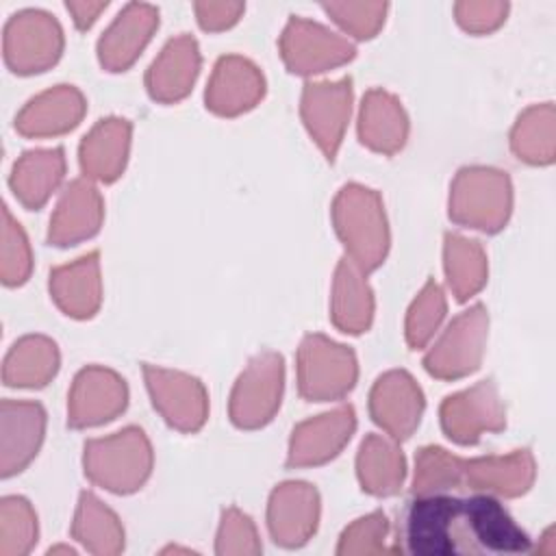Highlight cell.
Returning a JSON list of instances; mask_svg holds the SVG:
<instances>
[{"mask_svg":"<svg viewBox=\"0 0 556 556\" xmlns=\"http://www.w3.org/2000/svg\"><path fill=\"white\" fill-rule=\"evenodd\" d=\"M332 224L341 239L348 261L363 274L380 267L389 254V224L378 191L348 182L332 200Z\"/></svg>","mask_w":556,"mask_h":556,"instance_id":"cell-1","label":"cell"},{"mask_svg":"<svg viewBox=\"0 0 556 556\" xmlns=\"http://www.w3.org/2000/svg\"><path fill=\"white\" fill-rule=\"evenodd\" d=\"M154 454L150 439L137 426H126L109 437L89 439L83 447L85 476L117 495L139 491L152 473Z\"/></svg>","mask_w":556,"mask_h":556,"instance_id":"cell-2","label":"cell"},{"mask_svg":"<svg viewBox=\"0 0 556 556\" xmlns=\"http://www.w3.org/2000/svg\"><path fill=\"white\" fill-rule=\"evenodd\" d=\"M450 219L482 232H500L513 213V182L497 167L469 165L456 172L447 200Z\"/></svg>","mask_w":556,"mask_h":556,"instance_id":"cell-3","label":"cell"},{"mask_svg":"<svg viewBox=\"0 0 556 556\" xmlns=\"http://www.w3.org/2000/svg\"><path fill=\"white\" fill-rule=\"evenodd\" d=\"M295 363L298 391L308 402L341 400L358 378L354 350L317 332L302 339Z\"/></svg>","mask_w":556,"mask_h":556,"instance_id":"cell-4","label":"cell"},{"mask_svg":"<svg viewBox=\"0 0 556 556\" xmlns=\"http://www.w3.org/2000/svg\"><path fill=\"white\" fill-rule=\"evenodd\" d=\"M63 28L54 15L43 9H22L4 26V63L20 76L50 70L63 54Z\"/></svg>","mask_w":556,"mask_h":556,"instance_id":"cell-5","label":"cell"},{"mask_svg":"<svg viewBox=\"0 0 556 556\" xmlns=\"http://www.w3.org/2000/svg\"><path fill=\"white\" fill-rule=\"evenodd\" d=\"M285 391V361L278 352L256 354L239 374L230 402V421L241 430L263 428L280 408Z\"/></svg>","mask_w":556,"mask_h":556,"instance_id":"cell-6","label":"cell"},{"mask_svg":"<svg viewBox=\"0 0 556 556\" xmlns=\"http://www.w3.org/2000/svg\"><path fill=\"white\" fill-rule=\"evenodd\" d=\"M486 337V308L482 304H473L456 315L426 352V371L439 380H458L473 374L482 363Z\"/></svg>","mask_w":556,"mask_h":556,"instance_id":"cell-7","label":"cell"},{"mask_svg":"<svg viewBox=\"0 0 556 556\" xmlns=\"http://www.w3.org/2000/svg\"><path fill=\"white\" fill-rule=\"evenodd\" d=\"M278 48L287 70L300 76L341 67L356 54L354 43L343 35L306 17H291L287 22Z\"/></svg>","mask_w":556,"mask_h":556,"instance_id":"cell-8","label":"cell"},{"mask_svg":"<svg viewBox=\"0 0 556 556\" xmlns=\"http://www.w3.org/2000/svg\"><path fill=\"white\" fill-rule=\"evenodd\" d=\"M439 419L447 439L458 445H476L482 434L504 430L506 408L493 380H482L447 395L441 402Z\"/></svg>","mask_w":556,"mask_h":556,"instance_id":"cell-9","label":"cell"},{"mask_svg":"<svg viewBox=\"0 0 556 556\" xmlns=\"http://www.w3.org/2000/svg\"><path fill=\"white\" fill-rule=\"evenodd\" d=\"M143 380L152 406L180 432H198L208 417V393L204 384L185 371L143 365Z\"/></svg>","mask_w":556,"mask_h":556,"instance_id":"cell-10","label":"cell"},{"mask_svg":"<svg viewBox=\"0 0 556 556\" xmlns=\"http://www.w3.org/2000/svg\"><path fill=\"white\" fill-rule=\"evenodd\" d=\"M352 113V80L306 83L300 100L302 122L328 161H334Z\"/></svg>","mask_w":556,"mask_h":556,"instance_id":"cell-11","label":"cell"},{"mask_svg":"<svg viewBox=\"0 0 556 556\" xmlns=\"http://www.w3.org/2000/svg\"><path fill=\"white\" fill-rule=\"evenodd\" d=\"M128 387L124 378L102 365L83 367L67 395L70 428L102 426L126 410Z\"/></svg>","mask_w":556,"mask_h":556,"instance_id":"cell-12","label":"cell"},{"mask_svg":"<svg viewBox=\"0 0 556 556\" xmlns=\"http://www.w3.org/2000/svg\"><path fill=\"white\" fill-rule=\"evenodd\" d=\"M424 391L404 369L382 374L369 393V415L395 441L408 439L424 415Z\"/></svg>","mask_w":556,"mask_h":556,"instance_id":"cell-13","label":"cell"},{"mask_svg":"<svg viewBox=\"0 0 556 556\" xmlns=\"http://www.w3.org/2000/svg\"><path fill=\"white\" fill-rule=\"evenodd\" d=\"M319 493L302 480L280 482L267 502V528L271 539L282 547L308 543L319 523Z\"/></svg>","mask_w":556,"mask_h":556,"instance_id":"cell-14","label":"cell"},{"mask_svg":"<svg viewBox=\"0 0 556 556\" xmlns=\"http://www.w3.org/2000/svg\"><path fill=\"white\" fill-rule=\"evenodd\" d=\"M536 476L530 450H515L502 456L458 458V489L467 486L495 497H519L530 491Z\"/></svg>","mask_w":556,"mask_h":556,"instance_id":"cell-15","label":"cell"},{"mask_svg":"<svg viewBox=\"0 0 556 556\" xmlns=\"http://www.w3.org/2000/svg\"><path fill=\"white\" fill-rule=\"evenodd\" d=\"M356 415L352 406H339L298 424L289 439V467H315L332 460L352 439Z\"/></svg>","mask_w":556,"mask_h":556,"instance_id":"cell-16","label":"cell"},{"mask_svg":"<svg viewBox=\"0 0 556 556\" xmlns=\"http://www.w3.org/2000/svg\"><path fill=\"white\" fill-rule=\"evenodd\" d=\"M265 96L263 72L241 54L222 56L208 78L206 109L222 117H237L254 109Z\"/></svg>","mask_w":556,"mask_h":556,"instance_id":"cell-17","label":"cell"},{"mask_svg":"<svg viewBox=\"0 0 556 556\" xmlns=\"http://www.w3.org/2000/svg\"><path fill=\"white\" fill-rule=\"evenodd\" d=\"M46 434V410L39 402L2 400L0 404V469L11 478L37 456Z\"/></svg>","mask_w":556,"mask_h":556,"instance_id":"cell-18","label":"cell"},{"mask_svg":"<svg viewBox=\"0 0 556 556\" xmlns=\"http://www.w3.org/2000/svg\"><path fill=\"white\" fill-rule=\"evenodd\" d=\"M159 28V9L128 2L98 39V61L106 72L128 70Z\"/></svg>","mask_w":556,"mask_h":556,"instance_id":"cell-19","label":"cell"},{"mask_svg":"<svg viewBox=\"0 0 556 556\" xmlns=\"http://www.w3.org/2000/svg\"><path fill=\"white\" fill-rule=\"evenodd\" d=\"M104 219V202L89 178L72 180L50 217L48 226V243L56 248H70L80 241L91 239L98 235Z\"/></svg>","mask_w":556,"mask_h":556,"instance_id":"cell-20","label":"cell"},{"mask_svg":"<svg viewBox=\"0 0 556 556\" xmlns=\"http://www.w3.org/2000/svg\"><path fill=\"white\" fill-rule=\"evenodd\" d=\"M87 102L74 85H54L30 98L15 117V130L24 137L43 139L74 130L85 117Z\"/></svg>","mask_w":556,"mask_h":556,"instance_id":"cell-21","label":"cell"},{"mask_svg":"<svg viewBox=\"0 0 556 556\" xmlns=\"http://www.w3.org/2000/svg\"><path fill=\"white\" fill-rule=\"evenodd\" d=\"M202 56L198 41L182 33L172 37L146 72V89L152 100L174 104L189 96L200 74Z\"/></svg>","mask_w":556,"mask_h":556,"instance_id":"cell-22","label":"cell"},{"mask_svg":"<svg viewBox=\"0 0 556 556\" xmlns=\"http://www.w3.org/2000/svg\"><path fill=\"white\" fill-rule=\"evenodd\" d=\"M132 126L124 117L100 119L80 141L78 161L85 178L98 182L117 180L128 163Z\"/></svg>","mask_w":556,"mask_h":556,"instance_id":"cell-23","label":"cell"},{"mask_svg":"<svg viewBox=\"0 0 556 556\" xmlns=\"http://www.w3.org/2000/svg\"><path fill=\"white\" fill-rule=\"evenodd\" d=\"M50 298L74 319H89L102 304V278L98 252H87L80 258L59 265L50 271Z\"/></svg>","mask_w":556,"mask_h":556,"instance_id":"cell-24","label":"cell"},{"mask_svg":"<svg viewBox=\"0 0 556 556\" xmlns=\"http://www.w3.org/2000/svg\"><path fill=\"white\" fill-rule=\"evenodd\" d=\"M358 139L374 152L395 154L408 139V115L402 102L384 91L369 89L358 109Z\"/></svg>","mask_w":556,"mask_h":556,"instance_id":"cell-25","label":"cell"},{"mask_svg":"<svg viewBox=\"0 0 556 556\" xmlns=\"http://www.w3.org/2000/svg\"><path fill=\"white\" fill-rule=\"evenodd\" d=\"M469 532L478 552L519 554L530 549L528 534L515 523L508 510L486 493L463 500Z\"/></svg>","mask_w":556,"mask_h":556,"instance_id":"cell-26","label":"cell"},{"mask_svg":"<svg viewBox=\"0 0 556 556\" xmlns=\"http://www.w3.org/2000/svg\"><path fill=\"white\" fill-rule=\"evenodd\" d=\"M65 176L63 148L26 150L11 169V191L26 208H41Z\"/></svg>","mask_w":556,"mask_h":556,"instance_id":"cell-27","label":"cell"},{"mask_svg":"<svg viewBox=\"0 0 556 556\" xmlns=\"http://www.w3.org/2000/svg\"><path fill=\"white\" fill-rule=\"evenodd\" d=\"M374 291L365 274L348 258L339 261L332 278L330 319L345 334H361L374 321Z\"/></svg>","mask_w":556,"mask_h":556,"instance_id":"cell-28","label":"cell"},{"mask_svg":"<svg viewBox=\"0 0 556 556\" xmlns=\"http://www.w3.org/2000/svg\"><path fill=\"white\" fill-rule=\"evenodd\" d=\"M356 476L369 495H395L406 478V460L397 441L382 434H367L356 454Z\"/></svg>","mask_w":556,"mask_h":556,"instance_id":"cell-29","label":"cell"},{"mask_svg":"<svg viewBox=\"0 0 556 556\" xmlns=\"http://www.w3.org/2000/svg\"><path fill=\"white\" fill-rule=\"evenodd\" d=\"M61 354L52 339L26 334L17 339L4 356L2 380L15 389H41L59 371Z\"/></svg>","mask_w":556,"mask_h":556,"instance_id":"cell-30","label":"cell"},{"mask_svg":"<svg viewBox=\"0 0 556 556\" xmlns=\"http://www.w3.org/2000/svg\"><path fill=\"white\" fill-rule=\"evenodd\" d=\"M72 536L96 556H113L124 549V528L119 517L89 491H83L78 497Z\"/></svg>","mask_w":556,"mask_h":556,"instance_id":"cell-31","label":"cell"},{"mask_svg":"<svg viewBox=\"0 0 556 556\" xmlns=\"http://www.w3.org/2000/svg\"><path fill=\"white\" fill-rule=\"evenodd\" d=\"M443 269L452 295L458 302H467L486 285V252L480 241L458 232H447L443 241Z\"/></svg>","mask_w":556,"mask_h":556,"instance_id":"cell-32","label":"cell"},{"mask_svg":"<svg viewBox=\"0 0 556 556\" xmlns=\"http://www.w3.org/2000/svg\"><path fill=\"white\" fill-rule=\"evenodd\" d=\"M510 150L528 165H549L556 156V109L552 102L532 104L519 113L510 130Z\"/></svg>","mask_w":556,"mask_h":556,"instance_id":"cell-33","label":"cell"},{"mask_svg":"<svg viewBox=\"0 0 556 556\" xmlns=\"http://www.w3.org/2000/svg\"><path fill=\"white\" fill-rule=\"evenodd\" d=\"M37 515L22 495H7L0 504V556H24L37 543Z\"/></svg>","mask_w":556,"mask_h":556,"instance_id":"cell-34","label":"cell"},{"mask_svg":"<svg viewBox=\"0 0 556 556\" xmlns=\"http://www.w3.org/2000/svg\"><path fill=\"white\" fill-rule=\"evenodd\" d=\"M445 313H447V302L441 285L434 280H428L406 313L404 334H406L408 348L413 350L426 348L432 341V337L439 332L445 319Z\"/></svg>","mask_w":556,"mask_h":556,"instance_id":"cell-35","label":"cell"},{"mask_svg":"<svg viewBox=\"0 0 556 556\" xmlns=\"http://www.w3.org/2000/svg\"><path fill=\"white\" fill-rule=\"evenodd\" d=\"M458 489V456L439 445H426L415 456L413 493L437 495Z\"/></svg>","mask_w":556,"mask_h":556,"instance_id":"cell-36","label":"cell"},{"mask_svg":"<svg viewBox=\"0 0 556 556\" xmlns=\"http://www.w3.org/2000/svg\"><path fill=\"white\" fill-rule=\"evenodd\" d=\"M33 252L28 237L20 222L13 219L11 211L2 206V230H0V278L7 287H20L30 278Z\"/></svg>","mask_w":556,"mask_h":556,"instance_id":"cell-37","label":"cell"},{"mask_svg":"<svg viewBox=\"0 0 556 556\" xmlns=\"http://www.w3.org/2000/svg\"><path fill=\"white\" fill-rule=\"evenodd\" d=\"M321 9L354 39L376 37L387 17V2H326Z\"/></svg>","mask_w":556,"mask_h":556,"instance_id":"cell-38","label":"cell"},{"mask_svg":"<svg viewBox=\"0 0 556 556\" xmlns=\"http://www.w3.org/2000/svg\"><path fill=\"white\" fill-rule=\"evenodd\" d=\"M389 536V519L384 513L376 510L352 521L339 536L337 554L358 556V554H384Z\"/></svg>","mask_w":556,"mask_h":556,"instance_id":"cell-39","label":"cell"},{"mask_svg":"<svg viewBox=\"0 0 556 556\" xmlns=\"http://www.w3.org/2000/svg\"><path fill=\"white\" fill-rule=\"evenodd\" d=\"M261 549L263 545L254 521L235 506L224 508L215 536V552L219 556H245L261 554Z\"/></svg>","mask_w":556,"mask_h":556,"instance_id":"cell-40","label":"cell"},{"mask_svg":"<svg viewBox=\"0 0 556 556\" xmlns=\"http://www.w3.org/2000/svg\"><path fill=\"white\" fill-rule=\"evenodd\" d=\"M508 15V2L500 0H463L454 4L458 26L471 35H486L497 30Z\"/></svg>","mask_w":556,"mask_h":556,"instance_id":"cell-41","label":"cell"},{"mask_svg":"<svg viewBox=\"0 0 556 556\" xmlns=\"http://www.w3.org/2000/svg\"><path fill=\"white\" fill-rule=\"evenodd\" d=\"M193 11H195L198 24L204 30L217 33L235 26L243 15L245 4L243 2H195Z\"/></svg>","mask_w":556,"mask_h":556,"instance_id":"cell-42","label":"cell"},{"mask_svg":"<svg viewBox=\"0 0 556 556\" xmlns=\"http://www.w3.org/2000/svg\"><path fill=\"white\" fill-rule=\"evenodd\" d=\"M109 2H91V0H72L65 2L67 13L72 15L78 30H87L93 26V22L100 17L102 11H106Z\"/></svg>","mask_w":556,"mask_h":556,"instance_id":"cell-43","label":"cell"},{"mask_svg":"<svg viewBox=\"0 0 556 556\" xmlns=\"http://www.w3.org/2000/svg\"><path fill=\"white\" fill-rule=\"evenodd\" d=\"M59 552H63V554H74L76 549L70 547V545H56V547H50V549H48V554H59Z\"/></svg>","mask_w":556,"mask_h":556,"instance_id":"cell-44","label":"cell"}]
</instances>
